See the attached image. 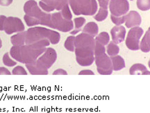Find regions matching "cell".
Segmentation results:
<instances>
[{"label": "cell", "instance_id": "1", "mask_svg": "<svg viewBox=\"0 0 150 113\" xmlns=\"http://www.w3.org/2000/svg\"><path fill=\"white\" fill-rule=\"evenodd\" d=\"M75 56L76 62L82 67L91 65L95 61V40L86 33H80L75 37Z\"/></svg>", "mask_w": 150, "mask_h": 113}, {"label": "cell", "instance_id": "2", "mask_svg": "<svg viewBox=\"0 0 150 113\" xmlns=\"http://www.w3.org/2000/svg\"><path fill=\"white\" fill-rule=\"evenodd\" d=\"M24 11L25 13L24 20L28 26L41 24L53 29L52 14L44 12L34 0H29L24 4Z\"/></svg>", "mask_w": 150, "mask_h": 113}, {"label": "cell", "instance_id": "3", "mask_svg": "<svg viewBox=\"0 0 150 113\" xmlns=\"http://www.w3.org/2000/svg\"><path fill=\"white\" fill-rule=\"evenodd\" d=\"M47 48H38L33 44L13 46L10 50V56L15 61L20 63H33L45 52Z\"/></svg>", "mask_w": 150, "mask_h": 113}, {"label": "cell", "instance_id": "4", "mask_svg": "<svg viewBox=\"0 0 150 113\" xmlns=\"http://www.w3.org/2000/svg\"><path fill=\"white\" fill-rule=\"evenodd\" d=\"M61 35L59 32L43 27L29 28L26 34L25 44H31L39 41L49 40L52 44L59 42Z\"/></svg>", "mask_w": 150, "mask_h": 113}, {"label": "cell", "instance_id": "5", "mask_svg": "<svg viewBox=\"0 0 150 113\" xmlns=\"http://www.w3.org/2000/svg\"><path fill=\"white\" fill-rule=\"evenodd\" d=\"M68 4L76 16H94L97 11L96 0H68Z\"/></svg>", "mask_w": 150, "mask_h": 113}, {"label": "cell", "instance_id": "6", "mask_svg": "<svg viewBox=\"0 0 150 113\" xmlns=\"http://www.w3.org/2000/svg\"><path fill=\"white\" fill-rule=\"evenodd\" d=\"M144 31L140 26L132 27L129 31L126 39L127 47L131 51H137L140 49V39Z\"/></svg>", "mask_w": 150, "mask_h": 113}, {"label": "cell", "instance_id": "7", "mask_svg": "<svg viewBox=\"0 0 150 113\" xmlns=\"http://www.w3.org/2000/svg\"><path fill=\"white\" fill-rule=\"evenodd\" d=\"M52 22L54 29L62 32L71 31L74 28V24L72 20H67L63 18L61 12L52 14Z\"/></svg>", "mask_w": 150, "mask_h": 113}, {"label": "cell", "instance_id": "8", "mask_svg": "<svg viewBox=\"0 0 150 113\" xmlns=\"http://www.w3.org/2000/svg\"><path fill=\"white\" fill-rule=\"evenodd\" d=\"M97 71L101 75H110L112 73V66L110 57L106 54L95 57Z\"/></svg>", "mask_w": 150, "mask_h": 113}, {"label": "cell", "instance_id": "9", "mask_svg": "<svg viewBox=\"0 0 150 113\" xmlns=\"http://www.w3.org/2000/svg\"><path fill=\"white\" fill-rule=\"evenodd\" d=\"M108 6L112 16H125L129 10V3L128 0H110Z\"/></svg>", "mask_w": 150, "mask_h": 113}, {"label": "cell", "instance_id": "10", "mask_svg": "<svg viewBox=\"0 0 150 113\" xmlns=\"http://www.w3.org/2000/svg\"><path fill=\"white\" fill-rule=\"evenodd\" d=\"M4 31L8 35L24 31V25L20 18L16 17L6 18L4 25Z\"/></svg>", "mask_w": 150, "mask_h": 113}, {"label": "cell", "instance_id": "11", "mask_svg": "<svg viewBox=\"0 0 150 113\" xmlns=\"http://www.w3.org/2000/svg\"><path fill=\"white\" fill-rule=\"evenodd\" d=\"M57 59V53L52 47L47 48L45 52L38 58V61L48 69L55 63Z\"/></svg>", "mask_w": 150, "mask_h": 113}, {"label": "cell", "instance_id": "12", "mask_svg": "<svg viewBox=\"0 0 150 113\" xmlns=\"http://www.w3.org/2000/svg\"><path fill=\"white\" fill-rule=\"evenodd\" d=\"M26 67L31 75H47L48 69L41 64L38 61L33 63L25 64Z\"/></svg>", "mask_w": 150, "mask_h": 113}, {"label": "cell", "instance_id": "13", "mask_svg": "<svg viewBox=\"0 0 150 113\" xmlns=\"http://www.w3.org/2000/svg\"><path fill=\"white\" fill-rule=\"evenodd\" d=\"M142 19L140 15L135 11H131L128 14L125 15V25L127 28L139 26L141 24Z\"/></svg>", "mask_w": 150, "mask_h": 113}, {"label": "cell", "instance_id": "14", "mask_svg": "<svg viewBox=\"0 0 150 113\" xmlns=\"http://www.w3.org/2000/svg\"><path fill=\"white\" fill-rule=\"evenodd\" d=\"M112 42L115 44L122 42L125 40V35H126V29L123 26H115L110 30Z\"/></svg>", "mask_w": 150, "mask_h": 113}, {"label": "cell", "instance_id": "15", "mask_svg": "<svg viewBox=\"0 0 150 113\" xmlns=\"http://www.w3.org/2000/svg\"><path fill=\"white\" fill-rule=\"evenodd\" d=\"M131 75H149V71L145 65L141 63H136L133 65L129 69Z\"/></svg>", "mask_w": 150, "mask_h": 113}, {"label": "cell", "instance_id": "16", "mask_svg": "<svg viewBox=\"0 0 150 113\" xmlns=\"http://www.w3.org/2000/svg\"><path fill=\"white\" fill-rule=\"evenodd\" d=\"M26 34H27V31H22L13 35L11 37V42L13 46L17 47L22 46V45L25 44Z\"/></svg>", "mask_w": 150, "mask_h": 113}, {"label": "cell", "instance_id": "17", "mask_svg": "<svg viewBox=\"0 0 150 113\" xmlns=\"http://www.w3.org/2000/svg\"><path fill=\"white\" fill-rule=\"evenodd\" d=\"M110 60L112 62V70L113 71H120L125 67V60L120 56L116 55L115 56L110 57Z\"/></svg>", "mask_w": 150, "mask_h": 113}, {"label": "cell", "instance_id": "18", "mask_svg": "<svg viewBox=\"0 0 150 113\" xmlns=\"http://www.w3.org/2000/svg\"><path fill=\"white\" fill-rule=\"evenodd\" d=\"M99 27L98 25L93 22H90L86 24L83 29V33L88 34L91 36L95 37L98 34Z\"/></svg>", "mask_w": 150, "mask_h": 113}, {"label": "cell", "instance_id": "19", "mask_svg": "<svg viewBox=\"0 0 150 113\" xmlns=\"http://www.w3.org/2000/svg\"><path fill=\"white\" fill-rule=\"evenodd\" d=\"M40 1L53 7L55 10L57 11H61L66 4H68V0H40Z\"/></svg>", "mask_w": 150, "mask_h": 113}, {"label": "cell", "instance_id": "20", "mask_svg": "<svg viewBox=\"0 0 150 113\" xmlns=\"http://www.w3.org/2000/svg\"><path fill=\"white\" fill-rule=\"evenodd\" d=\"M150 31L147 30L140 44V49L142 52L148 53L150 51Z\"/></svg>", "mask_w": 150, "mask_h": 113}, {"label": "cell", "instance_id": "21", "mask_svg": "<svg viewBox=\"0 0 150 113\" xmlns=\"http://www.w3.org/2000/svg\"><path fill=\"white\" fill-rule=\"evenodd\" d=\"M86 19L83 18V17H79V18H76L74 19V22L75 24L74 28L70 31V34L74 35L75 34H77L78 33L82 30V27H83L84 24H86Z\"/></svg>", "mask_w": 150, "mask_h": 113}, {"label": "cell", "instance_id": "22", "mask_svg": "<svg viewBox=\"0 0 150 113\" xmlns=\"http://www.w3.org/2000/svg\"><path fill=\"white\" fill-rule=\"evenodd\" d=\"M106 50H107L108 56H110V57L118 55V54L120 52V48L118 47V45L115 44V42H112H112H108Z\"/></svg>", "mask_w": 150, "mask_h": 113}, {"label": "cell", "instance_id": "23", "mask_svg": "<svg viewBox=\"0 0 150 113\" xmlns=\"http://www.w3.org/2000/svg\"><path fill=\"white\" fill-rule=\"evenodd\" d=\"M95 41L98 42L103 45H106L108 44L110 41V36L107 32H102L99 34L96 35Z\"/></svg>", "mask_w": 150, "mask_h": 113}, {"label": "cell", "instance_id": "24", "mask_svg": "<svg viewBox=\"0 0 150 113\" xmlns=\"http://www.w3.org/2000/svg\"><path fill=\"white\" fill-rule=\"evenodd\" d=\"M74 40L75 37L74 35H71V36L67 37L66 40L65 41L64 47L67 51L71 52H74L75 49V45H74Z\"/></svg>", "mask_w": 150, "mask_h": 113}, {"label": "cell", "instance_id": "25", "mask_svg": "<svg viewBox=\"0 0 150 113\" xmlns=\"http://www.w3.org/2000/svg\"><path fill=\"white\" fill-rule=\"evenodd\" d=\"M108 14L107 9H104L102 8H100L99 9L98 13L94 16V19L98 22H102L104 20H106L107 18Z\"/></svg>", "mask_w": 150, "mask_h": 113}, {"label": "cell", "instance_id": "26", "mask_svg": "<svg viewBox=\"0 0 150 113\" xmlns=\"http://www.w3.org/2000/svg\"><path fill=\"white\" fill-rule=\"evenodd\" d=\"M61 11V14L63 18L67 20H72V15L70 9V6H69L68 4H66Z\"/></svg>", "mask_w": 150, "mask_h": 113}, {"label": "cell", "instance_id": "27", "mask_svg": "<svg viewBox=\"0 0 150 113\" xmlns=\"http://www.w3.org/2000/svg\"><path fill=\"white\" fill-rule=\"evenodd\" d=\"M137 7L140 11H146L150 9V0H137Z\"/></svg>", "mask_w": 150, "mask_h": 113}, {"label": "cell", "instance_id": "28", "mask_svg": "<svg viewBox=\"0 0 150 113\" xmlns=\"http://www.w3.org/2000/svg\"><path fill=\"white\" fill-rule=\"evenodd\" d=\"M2 61L4 65L7 66V67H14L17 65V62L11 59L9 53H6L3 56Z\"/></svg>", "mask_w": 150, "mask_h": 113}, {"label": "cell", "instance_id": "29", "mask_svg": "<svg viewBox=\"0 0 150 113\" xmlns=\"http://www.w3.org/2000/svg\"><path fill=\"white\" fill-rule=\"evenodd\" d=\"M106 54V48L104 45H103L97 41H95V57L96 56L102 55V54Z\"/></svg>", "mask_w": 150, "mask_h": 113}, {"label": "cell", "instance_id": "30", "mask_svg": "<svg viewBox=\"0 0 150 113\" xmlns=\"http://www.w3.org/2000/svg\"><path fill=\"white\" fill-rule=\"evenodd\" d=\"M110 19H111V21L112 23L115 24L116 26H120L124 24L125 22V16H110Z\"/></svg>", "mask_w": 150, "mask_h": 113}, {"label": "cell", "instance_id": "31", "mask_svg": "<svg viewBox=\"0 0 150 113\" xmlns=\"http://www.w3.org/2000/svg\"><path fill=\"white\" fill-rule=\"evenodd\" d=\"M12 74L13 75H27V71L22 66L19 65L14 67L12 71Z\"/></svg>", "mask_w": 150, "mask_h": 113}, {"label": "cell", "instance_id": "32", "mask_svg": "<svg viewBox=\"0 0 150 113\" xmlns=\"http://www.w3.org/2000/svg\"><path fill=\"white\" fill-rule=\"evenodd\" d=\"M39 6H40V7L42 8V10L43 11H46L47 13L51 12V11H53L55 10L53 7L50 6H49L48 4H47L44 3L42 1H39Z\"/></svg>", "mask_w": 150, "mask_h": 113}, {"label": "cell", "instance_id": "33", "mask_svg": "<svg viewBox=\"0 0 150 113\" xmlns=\"http://www.w3.org/2000/svg\"><path fill=\"white\" fill-rule=\"evenodd\" d=\"M99 2V4L100 6V8L104 9H108V4H109L110 0H97Z\"/></svg>", "mask_w": 150, "mask_h": 113}, {"label": "cell", "instance_id": "34", "mask_svg": "<svg viewBox=\"0 0 150 113\" xmlns=\"http://www.w3.org/2000/svg\"><path fill=\"white\" fill-rule=\"evenodd\" d=\"M53 75H67V72L63 69H58L54 71Z\"/></svg>", "mask_w": 150, "mask_h": 113}, {"label": "cell", "instance_id": "35", "mask_svg": "<svg viewBox=\"0 0 150 113\" xmlns=\"http://www.w3.org/2000/svg\"><path fill=\"white\" fill-rule=\"evenodd\" d=\"M11 73L8 69H7L6 67H0V75H11Z\"/></svg>", "mask_w": 150, "mask_h": 113}, {"label": "cell", "instance_id": "36", "mask_svg": "<svg viewBox=\"0 0 150 113\" xmlns=\"http://www.w3.org/2000/svg\"><path fill=\"white\" fill-rule=\"evenodd\" d=\"M13 3V0H0V5L3 6H8Z\"/></svg>", "mask_w": 150, "mask_h": 113}, {"label": "cell", "instance_id": "37", "mask_svg": "<svg viewBox=\"0 0 150 113\" xmlns=\"http://www.w3.org/2000/svg\"><path fill=\"white\" fill-rule=\"evenodd\" d=\"M6 17L4 16H0V31H4V25Z\"/></svg>", "mask_w": 150, "mask_h": 113}, {"label": "cell", "instance_id": "38", "mask_svg": "<svg viewBox=\"0 0 150 113\" xmlns=\"http://www.w3.org/2000/svg\"><path fill=\"white\" fill-rule=\"evenodd\" d=\"M94 72L93 71L89 70V69H84V70L81 71L79 73V75H94Z\"/></svg>", "mask_w": 150, "mask_h": 113}, {"label": "cell", "instance_id": "39", "mask_svg": "<svg viewBox=\"0 0 150 113\" xmlns=\"http://www.w3.org/2000/svg\"><path fill=\"white\" fill-rule=\"evenodd\" d=\"M1 47H2V41H1V39L0 38V49L1 48Z\"/></svg>", "mask_w": 150, "mask_h": 113}]
</instances>
